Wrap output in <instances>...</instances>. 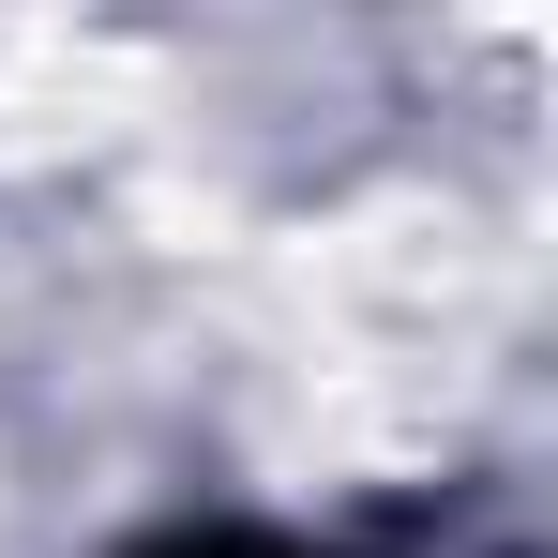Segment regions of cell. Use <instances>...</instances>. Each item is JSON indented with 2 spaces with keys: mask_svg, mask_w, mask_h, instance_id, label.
Wrapping results in <instances>:
<instances>
[{
  "mask_svg": "<svg viewBox=\"0 0 558 558\" xmlns=\"http://www.w3.org/2000/svg\"><path fill=\"white\" fill-rule=\"evenodd\" d=\"M136 558H317V544H287V529H167V544H136Z\"/></svg>",
  "mask_w": 558,
  "mask_h": 558,
  "instance_id": "6da1fadb",
  "label": "cell"
}]
</instances>
